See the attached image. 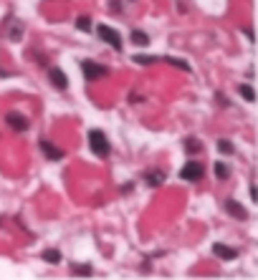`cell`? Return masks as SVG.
<instances>
[{"mask_svg":"<svg viewBox=\"0 0 258 280\" xmlns=\"http://www.w3.org/2000/svg\"><path fill=\"white\" fill-rule=\"evenodd\" d=\"M89 144H91V152L99 159H106L112 154V144H109V139H106V134L101 129H91L89 131Z\"/></svg>","mask_w":258,"mask_h":280,"instance_id":"cell-1","label":"cell"},{"mask_svg":"<svg viewBox=\"0 0 258 280\" xmlns=\"http://www.w3.org/2000/svg\"><path fill=\"white\" fill-rule=\"evenodd\" d=\"M81 71H84L86 81H96V79L109 76V68L101 66V63H94V61H81Z\"/></svg>","mask_w":258,"mask_h":280,"instance_id":"cell-2","label":"cell"},{"mask_svg":"<svg viewBox=\"0 0 258 280\" xmlns=\"http://www.w3.org/2000/svg\"><path fill=\"white\" fill-rule=\"evenodd\" d=\"M96 36L104 40V43H109L114 51H122V36H119L114 28H109V26H96Z\"/></svg>","mask_w":258,"mask_h":280,"instance_id":"cell-3","label":"cell"},{"mask_svg":"<svg viewBox=\"0 0 258 280\" xmlns=\"http://www.w3.org/2000/svg\"><path fill=\"white\" fill-rule=\"evenodd\" d=\"M180 177H182L185 182H198V179H203V164H198V161H187V164L182 167Z\"/></svg>","mask_w":258,"mask_h":280,"instance_id":"cell-4","label":"cell"},{"mask_svg":"<svg viewBox=\"0 0 258 280\" xmlns=\"http://www.w3.org/2000/svg\"><path fill=\"white\" fill-rule=\"evenodd\" d=\"M48 79L53 83V88H58V91H66L69 88V79H66V74L61 68H48Z\"/></svg>","mask_w":258,"mask_h":280,"instance_id":"cell-5","label":"cell"},{"mask_svg":"<svg viewBox=\"0 0 258 280\" xmlns=\"http://www.w3.org/2000/svg\"><path fill=\"white\" fill-rule=\"evenodd\" d=\"M225 209H228V215H233L235 220H248V209H246L241 202L225 200Z\"/></svg>","mask_w":258,"mask_h":280,"instance_id":"cell-6","label":"cell"},{"mask_svg":"<svg viewBox=\"0 0 258 280\" xmlns=\"http://www.w3.org/2000/svg\"><path fill=\"white\" fill-rule=\"evenodd\" d=\"M213 252L220 260H235V258H238V250H235V247H228V245H223V242H215Z\"/></svg>","mask_w":258,"mask_h":280,"instance_id":"cell-7","label":"cell"},{"mask_svg":"<svg viewBox=\"0 0 258 280\" xmlns=\"http://www.w3.org/2000/svg\"><path fill=\"white\" fill-rule=\"evenodd\" d=\"M5 121H8V124H10V129H15V131H26V129H28V119H26V116H20V114H15V111H8Z\"/></svg>","mask_w":258,"mask_h":280,"instance_id":"cell-8","label":"cell"},{"mask_svg":"<svg viewBox=\"0 0 258 280\" xmlns=\"http://www.w3.org/2000/svg\"><path fill=\"white\" fill-rule=\"evenodd\" d=\"M41 152L48 157L51 161H56V159H63V152L56 147V144H51V142H41Z\"/></svg>","mask_w":258,"mask_h":280,"instance_id":"cell-9","label":"cell"},{"mask_svg":"<svg viewBox=\"0 0 258 280\" xmlns=\"http://www.w3.org/2000/svg\"><path fill=\"white\" fill-rule=\"evenodd\" d=\"M144 182H147L149 187H160V184H165V172L149 169V172H144Z\"/></svg>","mask_w":258,"mask_h":280,"instance_id":"cell-10","label":"cell"},{"mask_svg":"<svg viewBox=\"0 0 258 280\" xmlns=\"http://www.w3.org/2000/svg\"><path fill=\"white\" fill-rule=\"evenodd\" d=\"M215 177H218V179H228V177H230V167H228V164H225V161H215Z\"/></svg>","mask_w":258,"mask_h":280,"instance_id":"cell-11","label":"cell"},{"mask_svg":"<svg viewBox=\"0 0 258 280\" xmlns=\"http://www.w3.org/2000/svg\"><path fill=\"white\" fill-rule=\"evenodd\" d=\"M238 94H241V96H243V99H246L248 104H253V101H256V91H253V88H251L248 83H243V86H238Z\"/></svg>","mask_w":258,"mask_h":280,"instance_id":"cell-12","label":"cell"},{"mask_svg":"<svg viewBox=\"0 0 258 280\" xmlns=\"http://www.w3.org/2000/svg\"><path fill=\"white\" fill-rule=\"evenodd\" d=\"M203 147H200V139H195V136H187L185 139V152L187 154H195V152H200Z\"/></svg>","mask_w":258,"mask_h":280,"instance_id":"cell-13","label":"cell"},{"mask_svg":"<svg viewBox=\"0 0 258 280\" xmlns=\"http://www.w3.org/2000/svg\"><path fill=\"white\" fill-rule=\"evenodd\" d=\"M132 43H137V45H149V36L147 33H142V31H132Z\"/></svg>","mask_w":258,"mask_h":280,"instance_id":"cell-14","label":"cell"},{"mask_svg":"<svg viewBox=\"0 0 258 280\" xmlns=\"http://www.w3.org/2000/svg\"><path fill=\"white\" fill-rule=\"evenodd\" d=\"M165 61L172 63V66H177V68H180V71H185V74H190V71H192V68H190V63H187V61H182V58H172V56H167Z\"/></svg>","mask_w":258,"mask_h":280,"instance_id":"cell-15","label":"cell"},{"mask_svg":"<svg viewBox=\"0 0 258 280\" xmlns=\"http://www.w3.org/2000/svg\"><path fill=\"white\" fill-rule=\"evenodd\" d=\"M43 260L56 265V263H61V252L58 250H43Z\"/></svg>","mask_w":258,"mask_h":280,"instance_id":"cell-16","label":"cell"},{"mask_svg":"<svg viewBox=\"0 0 258 280\" xmlns=\"http://www.w3.org/2000/svg\"><path fill=\"white\" fill-rule=\"evenodd\" d=\"M134 63H142V66H152V63H157V58H155V56H134Z\"/></svg>","mask_w":258,"mask_h":280,"instance_id":"cell-17","label":"cell"},{"mask_svg":"<svg viewBox=\"0 0 258 280\" xmlns=\"http://www.w3.org/2000/svg\"><path fill=\"white\" fill-rule=\"evenodd\" d=\"M218 149H220L223 154H233V152H235V149H233V144H230L228 139H220V142H218Z\"/></svg>","mask_w":258,"mask_h":280,"instance_id":"cell-18","label":"cell"},{"mask_svg":"<svg viewBox=\"0 0 258 280\" xmlns=\"http://www.w3.org/2000/svg\"><path fill=\"white\" fill-rule=\"evenodd\" d=\"M76 28H79V31H84V33H89V31H91V20H89L86 15H81V18L76 20Z\"/></svg>","mask_w":258,"mask_h":280,"instance_id":"cell-19","label":"cell"},{"mask_svg":"<svg viewBox=\"0 0 258 280\" xmlns=\"http://www.w3.org/2000/svg\"><path fill=\"white\" fill-rule=\"evenodd\" d=\"M71 273H74V275H91V268H89V265H74Z\"/></svg>","mask_w":258,"mask_h":280,"instance_id":"cell-20","label":"cell"}]
</instances>
